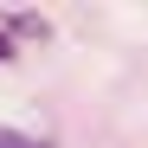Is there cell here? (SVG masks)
<instances>
[{
	"instance_id": "obj_1",
	"label": "cell",
	"mask_w": 148,
	"mask_h": 148,
	"mask_svg": "<svg viewBox=\"0 0 148 148\" xmlns=\"http://www.w3.org/2000/svg\"><path fill=\"white\" fill-rule=\"evenodd\" d=\"M0 148H52V142H39V135H19V129H0Z\"/></svg>"
},
{
	"instance_id": "obj_2",
	"label": "cell",
	"mask_w": 148,
	"mask_h": 148,
	"mask_svg": "<svg viewBox=\"0 0 148 148\" xmlns=\"http://www.w3.org/2000/svg\"><path fill=\"white\" fill-rule=\"evenodd\" d=\"M7 26H13V32H45V19H39V13H7Z\"/></svg>"
},
{
	"instance_id": "obj_3",
	"label": "cell",
	"mask_w": 148,
	"mask_h": 148,
	"mask_svg": "<svg viewBox=\"0 0 148 148\" xmlns=\"http://www.w3.org/2000/svg\"><path fill=\"white\" fill-rule=\"evenodd\" d=\"M7 52H13V39H7V32H0V58H7Z\"/></svg>"
}]
</instances>
